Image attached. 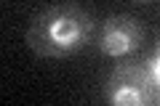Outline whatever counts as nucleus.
Returning a JSON list of instances; mask_svg holds the SVG:
<instances>
[{"label": "nucleus", "mask_w": 160, "mask_h": 106, "mask_svg": "<svg viewBox=\"0 0 160 106\" xmlns=\"http://www.w3.org/2000/svg\"><path fill=\"white\" fill-rule=\"evenodd\" d=\"M144 24L133 13H109L99 21L96 48L107 58H128L144 48Z\"/></svg>", "instance_id": "obj_2"}, {"label": "nucleus", "mask_w": 160, "mask_h": 106, "mask_svg": "<svg viewBox=\"0 0 160 106\" xmlns=\"http://www.w3.org/2000/svg\"><path fill=\"white\" fill-rule=\"evenodd\" d=\"M96 21L78 3H56L35 13L27 27V45L40 58H67L93 40Z\"/></svg>", "instance_id": "obj_1"}, {"label": "nucleus", "mask_w": 160, "mask_h": 106, "mask_svg": "<svg viewBox=\"0 0 160 106\" xmlns=\"http://www.w3.org/2000/svg\"><path fill=\"white\" fill-rule=\"evenodd\" d=\"M155 90L144 64H118L104 82V98L109 106H152Z\"/></svg>", "instance_id": "obj_3"}, {"label": "nucleus", "mask_w": 160, "mask_h": 106, "mask_svg": "<svg viewBox=\"0 0 160 106\" xmlns=\"http://www.w3.org/2000/svg\"><path fill=\"white\" fill-rule=\"evenodd\" d=\"M152 106H160V93L155 95V104H152Z\"/></svg>", "instance_id": "obj_5"}, {"label": "nucleus", "mask_w": 160, "mask_h": 106, "mask_svg": "<svg viewBox=\"0 0 160 106\" xmlns=\"http://www.w3.org/2000/svg\"><path fill=\"white\" fill-rule=\"evenodd\" d=\"M142 64H144V69H147L149 80H152L155 90L160 93V35H158V40H155V48H152V53H149V56L144 58Z\"/></svg>", "instance_id": "obj_4"}]
</instances>
